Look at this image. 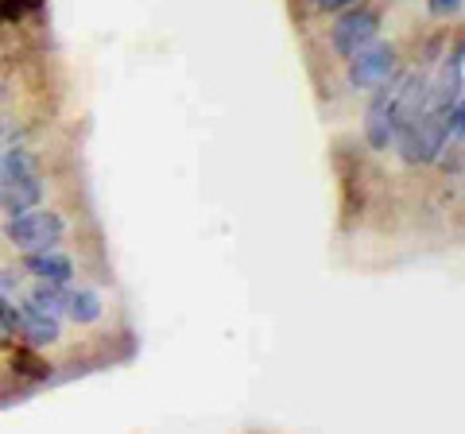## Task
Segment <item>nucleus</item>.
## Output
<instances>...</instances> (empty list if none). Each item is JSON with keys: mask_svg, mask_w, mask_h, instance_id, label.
<instances>
[{"mask_svg": "<svg viewBox=\"0 0 465 434\" xmlns=\"http://www.w3.org/2000/svg\"><path fill=\"white\" fill-rule=\"evenodd\" d=\"M66 287H54V283H47V287H39V291L32 295V302L39 311H47L51 318H58V322H63V314H66Z\"/></svg>", "mask_w": 465, "mask_h": 434, "instance_id": "10", "label": "nucleus"}, {"mask_svg": "<svg viewBox=\"0 0 465 434\" xmlns=\"http://www.w3.org/2000/svg\"><path fill=\"white\" fill-rule=\"evenodd\" d=\"M27 271L39 276L43 283L66 287L70 280H74V260L63 256L58 249H39V252H27Z\"/></svg>", "mask_w": 465, "mask_h": 434, "instance_id": "5", "label": "nucleus"}, {"mask_svg": "<svg viewBox=\"0 0 465 434\" xmlns=\"http://www.w3.org/2000/svg\"><path fill=\"white\" fill-rule=\"evenodd\" d=\"M35 171V159L27 155V152H0V186L12 182V179H24V175H32Z\"/></svg>", "mask_w": 465, "mask_h": 434, "instance_id": "9", "label": "nucleus"}, {"mask_svg": "<svg viewBox=\"0 0 465 434\" xmlns=\"http://www.w3.org/2000/svg\"><path fill=\"white\" fill-rule=\"evenodd\" d=\"M101 295L90 291V287H82V291H70L66 295V318L70 322H78V326H94L97 318H101Z\"/></svg>", "mask_w": 465, "mask_h": 434, "instance_id": "8", "label": "nucleus"}, {"mask_svg": "<svg viewBox=\"0 0 465 434\" xmlns=\"http://www.w3.org/2000/svg\"><path fill=\"white\" fill-rule=\"evenodd\" d=\"M365 136L376 152H384L396 143V90H381L376 101L369 105V117H365Z\"/></svg>", "mask_w": 465, "mask_h": 434, "instance_id": "4", "label": "nucleus"}, {"mask_svg": "<svg viewBox=\"0 0 465 434\" xmlns=\"http://www.w3.org/2000/svg\"><path fill=\"white\" fill-rule=\"evenodd\" d=\"M314 5L322 8V12H341V8H353L357 0H314Z\"/></svg>", "mask_w": 465, "mask_h": 434, "instance_id": "15", "label": "nucleus"}, {"mask_svg": "<svg viewBox=\"0 0 465 434\" xmlns=\"http://www.w3.org/2000/svg\"><path fill=\"white\" fill-rule=\"evenodd\" d=\"M458 8H461V0H430V12H434V16H454Z\"/></svg>", "mask_w": 465, "mask_h": 434, "instance_id": "14", "label": "nucleus"}, {"mask_svg": "<svg viewBox=\"0 0 465 434\" xmlns=\"http://www.w3.org/2000/svg\"><path fill=\"white\" fill-rule=\"evenodd\" d=\"M391 74H396V47H388V43H369V47H361L353 59H349V82L357 85V90H376V85H388Z\"/></svg>", "mask_w": 465, "mask_h": 434, "instance_id": "2", "label": "nucleus"}, {"mask_svg": "<svg viewBox=\"0 0 465 434\" xmlns=\"http://www.w3.org/2000/svg\"><path fill=\"white\" fill-rule=\"evenodd\" d=\"M27 8H39V0H0V16H24Z\"/></svg>", "mask_w": 465, "mask_h": 434, "instance_id": "13", "label": "nucleus"}, {"mask_svg": "<svg viewBox=\"0 0 465 434\" xmlns=\"http://www.w3.org/2000/svg\"><path fill=\"white\" fill-rule=\"evenodd\" d=\"M66 233V222L58 217L54 210H24V213H12L8 222V241L24 252H39V249H54Z\"/></svg>", "mask_w": 465, "mask_h": 434, "instance_id": "1", "label": "nucleus"}, {"mask_svg": "<svg viewBox=\"0 0 465 434\" xmlns=\"http://www.w3.org/2000/svg\"><path fill=\"white\" fill-rule=\"evenodd\" d=\"M20 311V334L32 341V345H54L58 341V318H51L47 311H39L32 299L24 302V307H16Z\"/></svg>", "mask_w": 465, "mask_h": 434, "instance_id": "6", "label": "nucleus"}, {"mask_svg": "<svg viewBox=\"0 0 465 434\" xmlns=\"http://www.w3.org/2000/svg\"><path fill=\"white\" fill-rule=\"evenodd\" d=\"M39 198H43V182H39L35 171H32V175H24V179H12V182L0 186V210H5V213L32 210V206H39Z\"/></svg>", "mask_w": 465, "mask_h": 434, "instance_id": "7", "label": "nucleus"}, {"mask_svg": "<svg viewBox=\"0 0 465 434\" xmlns=\"http://www.w3.org/2000/svg\"><path fill=\"white\" fill-rule=\"evenodd\" d=\"M0 330H5V334H16L20 330V311L12 307V299L0 291Z\"/></svg>", "mask_w": 465, "mask_h": 434, "instance_id": "12", "label": "nucleus"}, {"mask_svg": "<svg viewBox=\"0 0 465 434\" xmlns=\"http://www.w3.org/2000/svg\"><path fill=\"white\" fill-rule=\"evenodd\" d=\"M12 369H16L20 376H27V380H47V376H51V365H47V360H39L32 350H16V353H12Z\"/></svg>", "mask_w": 465, "mask_h": 434, "instance_id": "11", "label": "nucleus"}, {"mask_svg": "<svg viewBox=\"0 0 465 434\" xmlns=\"http://www.w3.org/2000/svg\"><path fill=\"white\" fill-rule=\"evenodd\" d=\"M376 27H381L376 12H369V8L349 12V16H341L338 27H333V51H338L341 59H353L361 47H369L376 39Z\"/></svg>", "mask_w": 465, "mask_h": 434, "instance_id": "3", "label": "nucleus"}]
</instances>
